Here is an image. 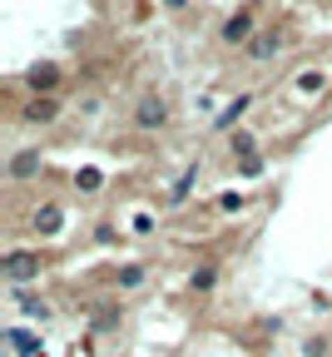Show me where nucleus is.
<instances>
[{"label":"nucleus","mask_w":332,"mask_h":357,"mask_svg":"<svg viewBox=\"0 0 332 357\" xmlns=\"http://www.w3.org/2000/svg\"><path fill=\"white\" fill-rule=\"evenodd\" d=\"M248 105H253V95H239V100H233V105H228V109L213 119V129H218V134H223V129H233V124L243 119V109H248Z\"/></svg>","instance_id":"9d476101"},{"label":"nucleus","mask_w":332,"mask_h":357,"mask_svg":"<svg viewBox=\"0 0 332 357\" xmlns=\"http://www.w3.org/2000/svg\"><path fill=\"white\" fill-rule=\"evenodd\" d=\"M218 273H223L218 263H199L194 273H188V288H194V293H213L218 288Z\"/></svg>","instance_id":"1a4fd4ad"},{"label":"nucleus","mask_w":332,"mask_h":357,"mask_svg":"<svg viewBox=\"0 0 332 357\" xmlns=\"http://www.w3.org/2000/svg\"><path fill=\"white\" fill-rule=\"evenodd\" d=\"M0 273H6V283L20 293L25 283H35L45 273V253L40 248H6V258H0Z\"/></svg>","instance_id":"f257e3e1"},{"label":"nucleus","mask_w":332,"mask_h":357,"mask_svg":"<svg viewBox=\"0 0 332 357\" xmlns=\"http://www.w3.org/2000/svg\"><path fill=\"white\" fill-rule=\"evenodd\" d=\"M114 283H119V288H139V283H144V268H139V263L119 268V273H114Z\"/></svg>","instance_id":"4468645a"},{"label":"nucleus","mask_w":332,"mask_h":357,"mask_svg":"<svg viewBox=\"0 0 332 357\" xmlns=\"http://www.w3.org/2000/svg\"><path fill=\"white\" fill-rule=\"evenodd\" d=\"M40 169H45V154H40V149H15V159H10L6 174L15 178V184H25V178H35Z\"/></svg>","instance_id":"0eeeda50"},{"label":"nucleus","mask_w":332,"mask_h":357,"mask_svg":"<svg viewBox=\"0 0 332 357\" xmlns=\"http://www.w3.org/2000/svg\"><path fill=\"white\" fill-rule=\"evenodd\" d=\"M60 65H50V60H45V65H30L25 70V89H30V95H40V100H55V89H60Z\"/></svg>","instance_id":"20e7f679"},{"label":"nucleus","mask_w":332,"mask_h":357,"mask_svg":"<svg viewBox=\"0 0 332 357\" xmlns=\"http://www.w3.org/2000/svg\"><path fill=\"white\" fill-rule=\"evenodd\" d=\"M55 119H60V100H40V95H30L25 109H20V124H35V129L55 124Z\"/></svg>","instance_id":"423d86ee"},{"label":"nucleus","mask_w":332,"mask_h":357,"mask_svg":"<svg viewBox=\"0 0 332 357\" xmlns=\"http://www.w3.org/2000/svg\"><path fill=\"white\" fill-rule=\"evenodd\" d=\"M30 223H35V234H40V238H55V234L65 229V208H60V204H40Z\"/></svg>","instance_id":"6e6552de"},{"label":"nucleus","mask_w":332,"mask_h":357,"mask_svg":"<svg viewBox=\"0 0 332 357\" xmlns=\"http://www.w3.org/2000/svg\"><path fill=\"white\" fill-rule=\"evenodd\" d=\"M6 342L20 347V357H40V337H30L25 328H6Z\"/></svg>","instance_id":"9b49d317"},{"label":"nucleus","mask_w":332,"mask_h":357,"mask_svg":"<svg viewBox=\"0 0 332 357\" xmlns=\"http://www.w3.org/2000/svg\"><path fill=\"white\" fill-rule=\"evenodd\" d=\"M164 6H169V10H183V0H164Z\"/></svg>","instance_id":"6ab92c4d"},{"label":"nucleus","mask_w":332,"mask_h":357,"mask_svg":"<svg viewBox=\"0 0 332 357\" xmlns=\"http://www.w3.org/2000/svg\"><path fill=\"white\" fill-rule=\"evenodd\" d=\"M282 50H288V30H282V25H263V30L243 45V55H248L253 65H268V60H278Z\"/></svg>","instance_id":"f03ea898"},{"label":"nucleus","mask_w":332,"mask_h":357,"mask_svg":"<svg viewBox=\"0 0 332 357\" xmlns=\"http://www.w3.org/2000/svg\"><path fill=\"white\" fill-rule=\"evenodd\" d=\"M134 129H139V134L169 129V100H164V95H144V100L134 105Z\"/></svg>","instance_id":"7ed1b4c3"},{"label":"nucleus","mask_w":332,"mask_h":357,"mask_svg":"<svg viewBox=\"0 0 332 357\" xmlns=\"http://www.w3.org/2000/svg\"><path fill=\"white\" fill-rule=\"evenodd\" d=\"M253 144H258V139H253L248 129H243V134H233V154H248V159H253Z\"/></svg>","instance_id":"dca6fc26"},{"label":"nucleus","mask_w":332,"mask_h":357,"mask_svg":"<svg viewBox=\"0 0 332 357\" xmlns=\"http://www.w3.org/2000/svg\"><path fill=\"white\" fill-rule=\"evenodd\" d=\"M194 178H199V164H188V169H183V178L174 184V194H169V208H179V204L188 199V189H194Z\"/></svg>","instance_id":"f8f14e48"},{"label":"nucleus","mask_w":332,"mask_h":357,"mask_svg":"<svg viewBox=\"0 0 332 357\" xmlns=\"http://www.w3.org/2000/svg\"><path fill=\"white\" fill-rule=\"evenodd\" d=\"M94 328H100V333L119 328V307H94Z\"/></svg>","instance_id":"2eb2a0df"},{"label":"nucleus","mask_w":332,"mask_h":357,"mask_svg":"<svg viewBox=\"0 0 332 357\" xmlns=\"http://www.w3.org/2000/svg\"><path fill=\"white\" fill-rule=\"evenodd\" d=\"M327 347H332L327 337H308V347H303V352H308V357H327Z\"/></svg>","instance_id":"f3484780"},{"label":"nucleus","mask_w":332,"mask_h":357,"mask_svg":"<svg viewBox=\"0 0 332 357\" xmlns=\"http://www.w3.org/2000/svg\"><path fill=\"white\" fill-rule=\"evenodd\" d=\"M253 25H258V20H253V10H239V15H228V20H223L218 40H223V45H233V50H239V45H248V40L258 35Z\"/></svg>","instance_id":"39448f33"},{"label":"nucleus","mask_w":332,"mask_h":357,"mask_svg":"<svg viewBox=\"0 0 332 357\" xmlns=\"http://www.w3.org/2000/svg\"><path fill=\"white\" fill-rule=\"evenodd\" d=\"M100 184H105V178L94 174V169H84V174H80V189H100Z\"/></svg>","instance_id":"a211bd4d"},{"label":"nucleus","mask_w":332,"mask_h":357,"mask_svg":"<svg viewBox=\"0 0 332 357\" xmlns=\"http://www.w3.org/2000/svg\"><path fill=\"white\" fill-rule=\"evenodd\" d=\"M20 298V293H15ZM20 312H25V318H35V323H50V303H45V298H20Z\"/></svg>","instance_id":"ddd939ff"}]
</instances>
